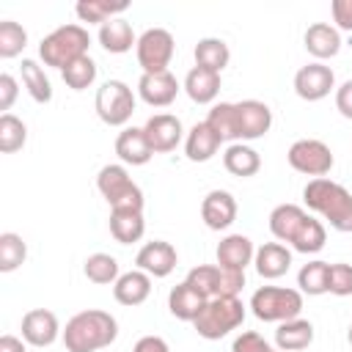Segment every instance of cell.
Wrapping results in <instances>:
<instances>
[{
	"instance_id": "obj_1",
	"label": "cell",
	"mask_w": 352,
	"mask_h": 352,
	"mask_svg": "<svg viewBox=\"0 0 352 352\" xmlns=\"http://www.w3.org/2000/svg\"><path fill=\"white\" fill-rule=\"evenodd\" d=\"M118 336V322L113 314L99 311V308H88L74 314L66 322L63 330V346L66 352H99L104 346H110Z\"/></svg>"
},
{
	"instance_id": "obj_2",
	"label": "cell",
	"mask_w": 352,
	"mask_h": 352,
	"mask_svg": "<svg viewBox=\"0 0 352 352\" xmlns=\"http://www.w3.org/2000/svg\"><path fill=\"white\" fill-rule=\"evenodd\" d=\"M302 201L311 212L322 214L330 223V228H336L341 234H352V195L344 184H338L327 176L311 179L302 187Z\"/></svg>"
},
{
	"instance_id": "obj_3",
	"label": "cell",
	"mask_w": 352,
	"mask_h": 352,
	"mask_svg": "<svg viewBox=\"0 0 352 352\" xmlns=\"http://www.w3.org/2000/svg\"><path fill=\"white\" fill-rule=\"evenodd\" d=\"M88 47H91V36L82 25H60L41 38L38 55H41L44 66L63 72L66 66H72L74 60L88 55Z\"/></svg>"
},
{
	"instance_id": "obj_4",
	"label": "cell",
	"mask_w": 352,
	"mask_h": 352,
	"mask_svg": "<svg viewBox=\"0 0 352 352\" xmlns=\"http://www.w3.org/2000/svg\"><path fill=\"white\" fill-rule=\"evenodd\" d=\"M245 322V305L239 297H212L192 322L195 333L206 341H220Z\"/></svg>"
},
{
	"instance_id": "obj_5",
	"label": "cell",
	"mask_w": 352,
	"mask_h": 352,
	"mask_svg": "<svg viewBox=\"0 0 352 352\" xmlns=\"http://www.w3.org/2000/svg\"><path fill=\"white\" fill-rule=\"evenodd\" d=\"M96 187L110 204V212H143V190L132 182L124 165H104L96 176Z\"/></svg>"
},
{
	"instance_id": "obj_6",
	"label": "cell",
	"mask_w": 352,
	"mask_h": 352,
	"mask_svg": "<svg viewBox=\"0 0 352 352\" xmlns=\"http://www.w3.org/2000/svg\"><path fill=\"white\" fill-rule=\"evenodd\" d=\"M250 311L261 322H289L302 311V292L286 286H261L250 297Z\"/></svg>"
},
{
	"instance_id": "obj_7",
	"label": "cell",
	"mask_w": 352,
	"mask_h": 352,
	"mask_svg": "<svg viewBox=\"0 0 352 352\" xmlns=\"http://www.w3.org/2000/svg\"><path fill=\"white\" fill-rule=\"evenodd\" d=\"M94 107L107 126H124L135 113V94L124 80H107L99 85Z\"/></svg>"
},
{
	"instance_id": "obj_8",
	"label": "cell",
	"mask_w": 352,
	"mask_h": 352,
	"mask_svg": "<svg viewBox=\"0 0 352 352\" xmlns=\"http://www.w3.org/2000/svg\"><path fill=\"white\" fill-rule=\"evenodd\" d=\"M173 52H176V44H173L170 30H165V28H148L138 36L135 55H138V66L143 69V74L168 72Z\"/></svg>"
},
{
	"instance_id": "obj_9",
	"label": "cell",
	"mask_w": 352,
	"mask_h": 352,
	"mask_svg": "<svg viewBox=\"0 0 352 352\" xmlns=\"http://www.w3.org/2000/svg\"><path fill=\"white\" fill-rule=\"evenodd\" d=\"M286 160H289V165H292L297 173L314 176V179H319V176H324V173H330V170H333V162H336V157H333L330 146H327V143H322V140H316V138L294 140V143L289 146Z\"/></svg>"
},
{
	"instance_id": "obj_10",
	"label": "cell",
	"mask_w": 352,
	"mask_h": 352,
	"mask_svg": "<svg viewBox=\"0 0 352 352\" xmlns=\"http://www.w3.org/2000/svg\"><path fill=\"white\" fill-rule=\"evenodd\" d=\"M333 88H336V74L330 66H324L319 60L297 69V74H294V94L305 102H319Z\"/></svg>"
},
{
	"instance_id": "obj_11",
	"label": "cell",
	"mask_w": 352,
	"mask_h": 352,
	"mask_svg": "<svg viewBox=\"0 0 352 352\" xmlns=\"http://www.w3.org/2000/svg\"><path fill=\"white\" fill-rule=\"evenodd\" d=\"M236 107V135L242 140H258L272 126V110L258 99H242L234 102Z\"/></svg>"
},
{
	"instance_id": "obj_12",
	"label": "cell",
	"mask_w": 352,
	"mask_h": 352,
	"mask_svg": "<svg viewBox=\"0 0 352 352\" xmlns=\"http://www.w3.org/2000/svg\"><path fill=\"white\" fill-rule=\"evenodd\" d=\"M143 132L148 138V146L154 148V154H168L173 151L182 138H184V126L179 121V116L170 113H157L143 124Z\"/></svg>"
},
{
	"instance_id": "obj_13",
	"label": "cell",
	"mask_w": 352,
	"mask_h": 352,
	"mask_svg": "<svg viewBox=\"0 0 352 352\" xmlns=\"http://www.w3.org/2000/svg\"><path fill=\"white\" fill-rule=\"evenodd\" d=\"M176 261H179L176 248H173L170 242H165V239L146 242V245L138 250V256H135L138 270H143V272L151 275V278H168V275L176 270Z\"/></svg>"
},
{
	"instance_id": "obj_14",
	"label": "cell",
	"mask_w": 352,
	"mask_h": 352,
	"mask_svg": "<svg viewBox=\"0 0 352 352\" xmlns=\"http://www.w3.org/2000/svg\"><path fill=\"white\" fill-rule=\"evenodd\" d=\"M60 333V324H58V316L47 308H33L22 316V338L30 344V346H50L58 341Z\"/></svg>"
},
{
	"instance_id": "obj_15",
	"label": "cell",
	"mask_w": 352,
	"mask_h": 352,
	"mask_svg": "<svg viewBox=\"0 0 352 352\" xmlns=\"http://www.w3.org/2000/svg\"><path fill=\"white\" fill-rule=\"evenodd\" d=\"M236 201L228 190H209L201 201V217L212 231H226L236 220Z\"/></svg>"
},
{
	"instance_id": "obj_16",
	"label": "cell",
	"mask_w": 352,
	"mask_h": 352,
	"mask_svg": "<svg viewBox=\"0 0 352 352\" xmlns=\"http://www.w3.org/2000/svg\"><path fill=\"white\" fill-rule=\"evenodd\" d=\"M138 96L151 107H168L179 96V82L170 72L160 74H140L138 80Z\"/></svg>"
},
{
	"instance_id": "obj_17",
	"label": "cell",
	"mask_w": 352,
	"mask_h": 352,
	"mask_svg": "<svg viewBox=\"0 0 352 352\" xmlns=\"http://www.w3.org/2000/svg\"><path fill=\"white\" fill-rule=\"evenodd\" d=\"M116 154L124 165H146L154 157V148L148 146L143 126H124L116 138Z\"/></svg>"
},
{
	"instance_id": "obj_18",
	"label": "cell",
	"mask_w": 352,
	"mask_h": 352,
	"mask_svg": "<svg viewBox=\"0 0 352 352\" xmlns=\"http://www.w3.org/2000/svg\"><path fill=\"white\" fill-rule=\"evenodd\" d=\"M253 256H256V248L245 234H228L217 245V267L223 270L245 272V267L253 264Z\"/></svg>"
},
{
	"instance_id": "obj_19",
	"label": "cell",
	"mask_w": 352,
	"mask_h": 352,
	"mask_svg": "<svg viewBox=\"0 0 352 352\" xmlns=\"http://www.w3.org/2000/svg\"><path fill=\"white\" fill-rule=\"evenodd\" d=\"M253 264H256V272L264 280H275V278H280V275L289 272V267H292V250L283 242H264L261 248H256Z\"/></svg>"
},
{
	"instance_id": "obj_20",
	"label": "cell",
	"mask_w": 352,
	"mask_h": 352,
	"mask_svg": "<svg viewBox=\"0 0 352 352\" xmlns=\"http://www.w3.org/2000/svg\"><path fill=\"white\" fill-rule=\"evenodd\" d=\"M220 146H223L220 135L212 132V126L206 121H198L184 138V154L190 162H209L220 151Z\"/></svg>"
},
{
	"instance_id": "obj_21",
	"label": "cell",
	"mask_w": 352,
	"mask_h": 352,
	"mask_svg": "<svg viewBox=\"0 0 352 352\" xmlns=\"http://www.w3.org/2000/svg\"><path fill=\"white\" fill-rule=\"evenodd\" d=\"M148 294H151V275H146L143 270L121 272V278L113 283V297H116V302L129 305V308L146 302Z\"/></svg>"
},
{
	"instance_id": "obj_22",
	"label": "cell",
	"mask_w": 352,
	"mask_h": 352,
	"mask_svg": "<svg viewBox=\"0 0 352 352\" xmlns=\"http://www.w3.org/2000/svg\"><path fill=\"white\" fill-rule=\"evenodd\" d=\"M305 50L322 63L327 58H336L338 50H341V33L336 30V25L330 22H314L308 30H305Z\"/></svg>"
},
{
	"instance_id": "obj_23",
	"label": "cell",
	"mask_w": 352,
	"mask_h": 352,
	"mask_svg": "<svg viewBox=\"0 0 352 352\" xmlns=\"http://www.w3.org/2000/svg\"><path fill=\"white\" fill-rule=\"evenodd\" d=\"M305 220H308V212L302 206H297V204H280V206H275L270 212V231H272V236L278 242L292 245L294 234L300 231V226Z\"/></svg>"
},
{
	"instance_id": "obj_24",
	"label": "cell",
	"mask_w": 352,
	"mask_h": 352,
	"mask_svg": "<svg viewBox=\"0 0 352 352\" xmlns=\"http://www.w3.org/2000/svg\"><path fill=\"white\" fill-rule=\"evenodd\" d=\"M184 94L195 104H212L220 94V74L209 72V69H201V66H192L184 77Z\"/></svg>"
},
{
	"instance_id": "obj_25",
	"label": "cell",
	"mask_w": 352,
	"mask_h": 352,
	"mask_svg": "<svg viewBox=\"0 0 352 352\" xmlns=\"http://www.w3.org/2000/svg\"><path fill=\"white\" fill-rule=\"evenodd\" d=\"M204 305H206V297L198 294L187 280L179 283V286H173L170 294H168V311L176 319H182V322H195L198 314L204 311Z\"/></svg>"
},
{
	"instance_id": "obj_26",
	"label": "cell",
	"mask_w": 352,
	"mask_h": 352,
	"mask_svg": "<svg viewBox=\"0 0 352 352\" xmlns=\"http://www.w3.org/2000/svg\"><path fill=\"white\" fill-rule=\"evenodd\" d=\"M311 341H314V324L300 316L280 322L275 330V344L280 352H302L311 346Z\"/></svg>"
},
{
	"instance_id": "obj_27",
	"label": "cell",
	"mask_w": 352,
	"mask_h": 352,
	"mask_svg": "<svg viewBox=\"0 0 352 352\" xmlns=\"http://www.w3.org/2000/svg\"><path fill=\"white\" fill-rule=\"evenodd\" d=\"M99 44H102L107 52L121 55V52H129L132 47H138V36H135V30H132V25H129L126 19L116 16V19L104 22V25L99 28Z\"/></svg>"
},
{
	"instance_id": "obj_28",
	"label": "cell",
	"mask_w": 352,
	"mask_h": 352,
	"mask_svg": "<svg viewBox=\"0 0 352 352\" xmlns=\"http://www.w3.org/2000/svg\"><path fill=\"white\" fill-rule=\"evenodd\" d=\"M223 165H226L228 173L248 179V176H256L261 170V157H258L256 148H250L245 143H231L223 154Z\"/></svg>"
},
{
	"instance_id": "obj_29",
	"label": "cell",
	"mask_w": 352,
	"mask_h": 352,
	"mask_svg": "<svg viewBox=\"0 0 352 352\" xmlns=\"http://www.w3.org/2000/svg\"><path fill=\"white\" fill-rule=\"evenodd\" d=\"M195 66H201V69H209V72H223L226 66H228V60H231V50H228V44L223 41V38H214V36H206V38H201L198 44H195Z\"/></svg>"
},
{
	"instance_id": "obj_30",
	"label": "cell",
	"mask_w": 352,
	"mask_h": 352,
	"mask_svg": "<svg viewBox=\"0 0 352 352\" xmlns=\"http://www.w3.org/2000/svg\"><path fill=\"white\" fill-rule=\"evenodd\" d=\"M110 234L121 245H132L146 234L143 212H110Z\"/></svg>"
},
{
	"instance_id": "obj_31",
	"label": "cell",
	"mask_w": 352,
	"mask_h": 352,
	"mask_svg": "<svg viewBox=\"0 0 352 352\" xmlns=\"http://www.w3.org/2000/svg\"><path fill=\"white\" fill-rule=\"evenodd\" d=\"M129 8V3H107V0H80L74 6V14L80 16V22L88 25H104L110 19H116V14H124Z\"/></svg>"
},
{
	"instance_id": "obj_32",
	"label": "cell",
	"mask_w": 352,
	"mask_h": 352,
	"mask_svg": "<svg viewBox=\"0 0 352 352\" xmlns=\"http://www.w3.org/2000/svg\"><path fill=\"white\" fill-rule=\"evenodd\" d=\"M19 72H22V85L28 88V94L33 96V102L47 104L52 99V85H50V77L44 74V66H38L36 60L25 58Z\"/></svg>"
},
{
	"instance_id": "obj_33",
	"label": "cell",
	"mask_w": 352,
	"mask_h": 352,
	"mask_svg": "<svg viewBox=\"0 0 352 352\" xmlns=\"http://www.w3.org/2000/svg\"><path fill=\"white\" fill-rule=\"evenodd\" d=\"M82 272H85V278L91 280V283H99V286H113L118 278H121V272H118V261H116V256H110V253H91L88 258H85V264H82Z\"/></svg>"
},
{
	"instance_id": "obj_34",
	"label": "cell",
	"mask_w": 352,
	"mask_h": 352,
	"mask_svg": "<svg viewBox=\"0 0 352 352\" xmlns=\"http://www.w3.org/2000/svg\"><path fill=\"white\" fill-rule=\"evenodd\" d=\"M327 280H330V264L327 261H308L297 272V286L308 297L327 294Z\"/></svg>"
},
{
	"instance_id": "obj_35",
	"label": "cell",
	"mask_w": 352,
	"mask_h": 352,
	"mask_svg": "<svg viewBox=\"0 0 352 352\" xmlns=\"http://www.w3.org/2000/svg\"><path fill=\"white\" fill-rule=\"evenodd\" d=\"M206 124L212 126V132L220 135V140H231V143H239V135H236V107L234 102H220L209 110L206 116Z\"/></svg>"
},
{
	"instance_id": "obj_36",
	"label": "cell",
	"mask_w": 352,
	"mask_h": 352,
	"mask_svg": "<svg viewBox=\"0 0 352 352\" xmlns=\"http://www.w3.org/2000/svg\"><path fill=\"white\" fill-rule=\"evenodd\" d=\"M324 242H327V231H324V223L322 220H316V217H311L308 214V220L300 226V231L294 234V239H292V248L297 250V253H319L322 248H324Z\"/></svg>"
},
{
	"instance_id": "obj_37",
	"label": "cell",
	"mask_w": 352,
	"mask_h": 352,
	"mask_svg": "<svg viewBox=\"0 0 352 352\" xmlns=\"http://www.w3.org/2000/svg\"><path fill=\"white\" fill-rule=\"evenodd\" d=\"M28 258V245L19 234L6 231L0 234V272H14Z\"/></svg>"
},
{
	"instance_id": "obj_38",
	"label": "cell",
	"mask_w": 352,
	"mask_h": 352,
	"mask_svg": "<svg viewBox=\"0 0 352 352\" xmlns=\"http://www.w3.org/2000/svg\"><path fill=\"white\" fill-rule=\"evenodd\" d=\"M28 140V126L22 118L11 116V113H3L0 116V151L3 154H14L25 146Z\"/></svg>"
},
{
	"instance_id": "obj_39",
	"label": "cell",
	"mask_w": 352,
	"mask_h": 352,
	"mask_svg": "<svg viewBox=\"0 0 352 352\" xmlns=\"http://www.w3.org/2000/svg\"><path fill=\"white\" fill-rule=\"evenodd\" d=\"M60 77H63V82H66L72 91H85V88H91L94 80H96V63H94L91 55H82L80 60H74L72 66H66V69L60 72Z\"/></svg>"
},
{
	"instance_id": "obj_40",
	"label": "cell",
	"mask_w": 352,
	"mask_h": 352,
	"mask_svg": "<svg viewBox=\"0 0 352 352\" xmlns=\"http://www.w3.org/2000/svg\"><path fill=\"white\" fill-rule=\"evenodd\" d=\"M184 280H187L198 294H204L206 300H212V297H217L220 267H217V264H198V267H192V270L187 272Z\"/></svg>"
},
{
	"instance_id": "obj_41",
	"label": "cell",
	"mask_w": 352,
	"mask_h": 352,
	"mask_svg": "<svg viewBox=\"0 0 352 352\" xmlns=\"http://www.w3.org/2000/svg\"><path fill=\"white\" fill-rule=\"evenodd\" d=\"M28 44V30L14 22V19H3L0 22V58H16Z\"/></svg>"
},
{
	"instance_id": "obj_42",
	"label": "cell",
	"mask_w": 352,
	"mask_h": 352,
	"mask_svg": "<svg viewBox=\"0 0 352 352\" xmlns=\"http://www.w3.org/2000/svg\"><path fill=\"white\" fill-rule=\"evenodd\" d=\"M327 292L336 297H349L352 294V264H330V280H327Z\"/></svg>"
},
{
	"instance_id": "obj_43",
	"label": "cell",
	"mask_w": 352,
	"mask_h": 352,
	"mask_svg": "<svg viewBox=\"0 0 352 352\" xmlns=\"http://www.w3.org/2000/svg\"><path fill=\"white\" fill-rule=\"evenodd\" d=\"M231 352H272V346H270V341H267L264 336H258L256 330H245V333H239V336L234 338Z\"/></svg>"
},
{
	"instance_id": "obj_44",
	"label": "cell",
	"mask_w": 352,
	"mask_h": 352,
	"mask_svg": "<svg viewBox=\"0 0 352 352\" xmlns=\"http://www.w3.org/2000/svg\"><path fill=\"white\" fill-rule=\"evenodd\" d=\"M330 14L336 22V30H352V0H333Z\"/></svg>"
},
{
	"instance_id": "obj_45",
	"label": "cell",
	"mask_w": 352,
	"mask_h": 352,
	"mask_svg": "<svg viewBox=\"0 0 352 352\" xmlns=\"http://www.w3.org/2000/svg\"><path fill=\"white\" fill-rule=\"evenodd\" d=\"M336 110L344 118H352V80H344L336 88Z\"/></svg>"
},
{
	"instance_id": "obj_46",
	"label": "cell",
	"mask_w": 352,
	"mask_h": 352,
	"mask_svg": "<svg viewBox=\"0 0 352 352\" xmlns=\"http://www.w3.org/2000/svg\"><path fill=\"white\" fill-rule=\"evenodd\" d=\"M16 99V80L11 74H0V110H11Z\"/></svg>"
},
{
	"instance_id": "obj_47",
	"label": "cell",
	"mask_w": 352,
	"mask_h": 352,
	"mask_svg": "<svg viewBox=\"0 0 352 352\" xmlns=\"http://www.w3.org/2000/svg\"><path fill=\"white\" fill-rule=\"evenodd\" d=\"M132 352H170V346H168L165 338H160V336H143V338L135 341Z\"/></svg>"
},
{
	"instance_id": "obj_48",
	"label": "cell",
	"mask_w": 352,
	"mask_h": 352,
	"mask_svg": "<svg viewBox=\"0 0 352 352\" xmlns=\"http://www.w3.org/2000/svg\"><path fill=\"white\" fill-rule=\"evenodd\" d=\"M25 344H28L25 338H16V336H11V333L0 336V352H28Z\"/></svg>"
},
{
	"instance_id": "obj_49",
	"label": "cell",
	"mask_w": 352,
	"mask_h": 352,
	"mask_svg": "<svg viewBox=\"0 0 352 352\" xmlns=\"http://www.w3.org/2000/svg\"><path fill=\"white\" fill-rule=\"evenodd\" d=\"M346 338H349V344H352V324H349V333H346Z\"/></svg>"
}]
</instances>
